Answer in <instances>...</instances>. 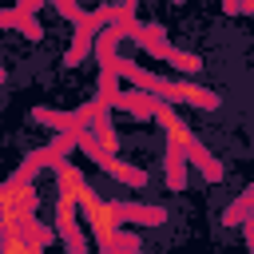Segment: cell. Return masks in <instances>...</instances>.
Returning <instances> with one entry per match:
<instances>
[{
  "label": "cell",
  "instance_id": "cell-14",
  "mask_svg": "<svg viewBox=\"0 0 254 254\" xmlns=\"http://www.w3.org/2000/svg\"><path fill=\"white\" fill-rule=\"evenodd\" d=\"M32 119H36V123H48V127H56V131H71V127H79V115H60V111H48V107H36Z\"/></svg>",
  "mask_w": 254,
  "mask_h": 254
},
{
  "label": "cell",
  "instance_id": "cell-15",
  "mask_svg": "<svg viewBox=\"0 0 254 254\" xmlns=\"http://www.w3.org/2000/svg\"><path fill=\"white\" fill-rule=\"evenodd\" d=\"M167 64H171L175 71H183V75H198V71H202V60H198L194 52H179V48L167 56Z\"/></svg>",
  "mask_w": 254,
  "mask_h": 254
},
{
  "label": "cell",
  "instance_id": "cell-5",
  "mask_svg": "<svg viewBox=\"0 0 254 254\" xmlns=\"http://www.w3.org/2000/svg\"><path fill=\"white\" fill-rule=\"evenodd\" d=\"M75 210H79V202H75V198H67V194H60V198H56V230H60V238H64V246H67L71 254H83V250H87V242H83V234H79Z\"/></svg>",
  "mask_w": 254,
  "mask_h": 254
},
{
  "label": "cell",
  "instance_id": "cell-11",
  "mask_svg": "<svg viewBox=\"0 0 254 254\" xmlns=\"http://www.w3.org/2000/svg\"><path fill=\"white\" fill-rule=\"evenodd\" d=\"M95 48V28H87V24H75V40H71V48H67V56H64V64L67 67H75L87 52Z\"/></svg>",
  "mask_w": 254,
  "mask_h": 254
},
{
  "label": "cell",
  "instance_id": "cell-8",
  "mask_svg": "<svg viewBox=\"0 0 254 254\" xmlns=\"http://www.w3.org/2000/svg\"><path fill=\"white\" fill-rule=\"evenodd\" d=\"M52 171H56V187H60V194H67V198H79V190L87 187L83 171H79L75 163H67V159L52 163Z\"/></svg>",
  "mask_w": 254,
  "mask_h": 254
},
{
  "label": "cell",
  "instance_id": "cell-3",
  "mask_svg": "<svg viewBox=\"0 0 254 254\" xmlns=\"http://www.w3.org/2000/svg\"><path fill=\"white\" fill-rule=\"evenodd\" d=\"M163 99H167V103H190V107H202V111H214V107L222 103L218 91L198 87V83H190V79H167Z\"/></svg>",
  "mask_w": 254,
  "mask_h": 254
},
{
  "label": "cell",
  "instance_id": "cell-19",
  "mask_svg": "<svg viewBox=\"0 0 254 254\" xmlns=\"http://www.w3.org/2000/svg\"><path fill=\"white\" fill-rule=\"evenodd\" d=\"M40 4H44V0H20V4H16V8H20V12H36V8H40Z\"/></svg>",
  "mask_w": 254,
  "mask_h": 254
},
{
  "label": "cell",
  "instance_id": "cell-18",
  "mask_svg": "<svg viewBox=\"0 0 254 254\" xmlns=\"http://www.w3.org/2000/svg\"><path fill=\"white\" fill-rule=\"evenodd\" d=\"M143 246V238L139 234H127L123 226H119V234H115V250H139Z\"/></svg>",
  "mask_w": 254,
  "mask_h": 254
},
{
  "label": "cell",
  "instance_id": "cell-7",
  "mask_svg": "<svg viewBox=\"0 0 254 254\" xmlns=\"http://www.w3.org/2000/svg\"><path fill=\"white\" fill-rule=\"evenodd\" d=\"M131 40H135V44H139V48H143L147 56H155V60H167V56L175 52V48L167 44V32H163L159 24H139Z\"/></svg>",
  "mask_w": 254,
  "mask_h": 254
},
{
  "label": "cell",
  "instance_id": "cell-16",
  "mask_svg": "<svg viewBox=\"0 0 254 254\" xmlns=\"http://www.w3.org/2000/svg\"><path fill=\"white\" fill-rule=\"evenodd\" d=\"M16 28L28 36V40H44V24L32 16V12H20V20H16Z\"/></svg>",
  "mask_w": 254,
  "mask_h": 254
},
{
  "label": "cell",
  "instance_id": "cell-2",
  "mask_svg": "<svg viewBox=\"0 0 254 254\" xmlns=\"http://www.w3.org/2000/svg\"><path fill=\"white\" fill-rule=\"evenodd\" d=\"M83 218H87V226H91V234H95V246L111 254V250H115V234H119V226H123L119 206L107 202V198H95L91 206H83Z\"/></svg>",
  "mask_w": 254,
  "mask_h": 254
},
{
  "label": "cell",
  "instance_id": "cell-1",
  "mask_svg": "<svg viewBox=\"0 0 254 254\" xmlns=\"http://www.w3.org/2000/svg\"><path fill=\"white\" fill-rule=\"evenodd\" d=\"M40 194L32 187V179H8L0 190V230H16L28 218H36Z\"/></svg>",
  "mask_w": 254,
  "mask_h": 254
},
{
  "label": "cell",
  "instance_id": "cell-17",
  "mask_svg": "<svg viewBox=\"0 0 254 254\" xmlns=\"http://www.w3.org/2000/svg\"><path fill=\"white\" fill-rule=\"evenodd\" d=\"M52 4H56V8H60V16H67L71 24H79V20L87 16V12H83V8L75 4V0H52Z\"/></svg>",
  "mask_w": 254,
  "mask_h": 254
},
{
  "label": "cell",
  "instance_id": "cell-6",
  "mask_svg": "<svg viewBox=\"0 0 254 254\" xmlns=\"http://www.w3.org/2000/svg\"><path fill=\"white\" fill-rule=\"evenodd\" d=\"M99 167L115 179V183H123V187H135V190H143L151 179H147V171L143 167H135V163H123V159H115V155H103L99 159Z\"/></svg>",
  "mask_w": 254,
  "mask_h": 254
},
{
  "label": "cell",
  "instance_id": "cell-13",
  "mask_svg": "<svg viewBox=\"0 0 254 254\" xmlns=\"http://www.w3.org/2000/svg\"><path fill=\"white\" fill-rule=\"evenodd\" d=\"M187 155H190V163H194V167H198V171H202V175H206L210 183H218V179H222V167L214 163V155H210V151H206L202 143H194V147H190Z\"/></svg>",
  "mask_w": 254,
  "mask_h": 254
},
{
  "label": "cell",
  "instance_id": "cell-20",
  "mask_svg": "<svg viewBox=\"0 0 254 254\" xmlns=\"http://www.w3.org/2000/svg\"><path fill=\"white\" fill-rule=\"evenodd\" d=\"M175 4H179V0H175Z\"/></svg>",
  "mask_w": 254,
  "mask_h": 254
},
{
  "label": "cell",
  "instance_id": "cell-10",
  "mask_svg": "<svg viewBox=\"0 0 254 254\" xmlns=\"http://www.w3.org/2000/svg\"><path fill=\"white\" fill-rule=\"evenodd\" d=\"M183 155H187V151H179V147L167 143L163 167H167V183H171V190H183V183H187V163H190V159H183Z\"/></svg>",
  "mask_w": 254,
  "mask_h": 254
},
{
  "label": "cell",
  "instance_id": "cell-12",
  "mask_svg": "<svg viewBox=\"0 0 254 254\" xmlns=\"http://www.w3.org/2000/svg\"><path fill=\"white\" fill-rule=\"evenodd\" d=\"M87 127L95 131V139L103 143V151H107V155H119V135H115L111 119H107V107H103V111H99V115H95V119H91Z\"/></svg>",
  "mask_w": 254,
  "mask_h": 254
},
{
  "label": "cell",
  "instance_id": "cell-4",
  "mask_svg": "<svg viewBox=\"0 0 254 254\" xmlns=\"http://www.w3.org/2000/svg\"><path fill=\"white\" fill-rule=\"evenodd\" d=\"M155 119H159V127H163V135H167V143H171V147L190 151V147L198 143V135H194V131H190V127H187L179 115H175V107H171L163 95L155 99Z\"/></svg>",
  "mask_w": 254,
  "mask_h": 254
},
{
  "label": "cell",
  "instance_id": "cell-9",
  "mask_svg": "<svg viewBox=\"0 0 254 254\" xmlns=\"http://www.w3.org/2000/svg\"><path fill=\"white\" fill-rule=\"evenodd\" d=\"M119 206V218L123 222H139V226H163L167 222V210L163 206H139V202H115Z\"/></svg>",
  "mask_w": 254,
  "mask_h": 254
}]
</instances>
